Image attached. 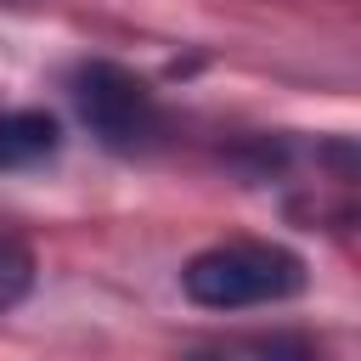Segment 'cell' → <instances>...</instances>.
<instances>
[{
	"label": "cell",
	"mask_w": 361,
	"mask_h": 361,
	"mask_svg": "<svg viewBox=\"0 0 361 361\" xmlns=\"http://www.w3.org/2000/svg\"><path fill=\"white\" fill-rule=\"evenodd\" d=\"M28 288H34V254H28L17 237L0 231V316H6L11 305H23Z\"/></svg>",
	"instance_id": "cell-4"
},
{
	"label": "cell",
	"mask_w": 361,
	"mask_h": 361,
	"mask_svg": "<svg viewBox=\"0 0 361 361\" xmlns=\"http://www.w3.org/2000/svg\"><path fill=\"white\" fill-rule=\"evenodd\" d=\"M68 96L85 118L90 135H102L107 147H135L158 130V102L147 90L141 73L118 68V62H79L73 79H68Z\"/></svg>",
	"instance_id": "cell-2"
},
{
	"label": "cell",
	"mask_w": 361,
	"mask_h": 361,
	"mask_svg": "<svg viewBox=\"0 0 361 361\" xmlns=\"http://www.w3.org/2000/svg\"><path fill=\"white\" fill-rule=\"evenodd\" d=\"M180 293L197 310H254V305H282L305 293V259L282 243L259 237H231L186 259Z\"/></svg>",
	"instance_id": "cell-1"
},
{
	"label": "cell",
	"mask_w": 361,
	"mask_h": 361,
	"mask_svg": "<svg viewBox=\"0 0 361 361\" xmlns=\"http://www.w3.org/2000/svg\"><path fill=\"white\" fill-rule=\"evenodd\" d=\"M62 147V130L45 107H11L0 113V169H28Z\"/></svg>",
	"instance_id": "cell-3"
}]
</instances>
